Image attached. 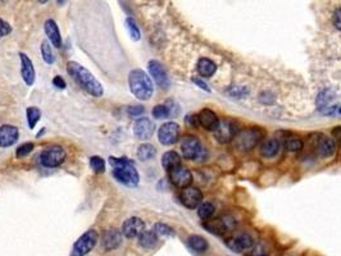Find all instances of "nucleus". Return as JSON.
I'll return each mask as SVG.
<instances>
[{
	"mask_svg": "<svg viewBox=\"0 0 341 256\" xmlns=\"http://www.w3.org/2000/svg\"><path fill=\"white\" fill-rule=\"evenodd\" d=\"M67 72H68L69 76H72L76 80L77 84H79L86 92L93 95L94 97H100L101 95L104 94L103 85L94 77V74L91 73V72H88L81 64L76 63V62H69V63L67 64Z\"/></svg>",
	"mask_w": 341,
	"mask_h": 256,
	"instance_id": "f257e3e1",
	"label": "nucleus"
},
{
	"mask_svg": "<svg viewBox=\"0 0 341 256\" xmlns=\"http://www.w3.org/2000/svg\"><path fill=\"white\" fill-rule=\"evenodd\" d=\"M109 164L113 167V177L119 183L129 187H136L139 185L140 175L134 163L127 157H109Z\"/></svg>",
	"mask_w": 341,
	"mask_h": 256,
	"instance_id": "f03ea898",
	"label": "nucleus"
},
{
	"mask_svg": "<svg viewBox=\"0 0 341 256\" xmlns=\"http://www.w3.org/2000/svg\"><path fill=\"white\" fill-rule=\"evenodd\" d=\"M129 86L132 95L139 100L147 102L153 96L154 87L150 77L142 69H132L129 73Z\"/></svg>",
	"mask_w": 341,
	"mask_h": 256,
	"instance_id": "7ed1b4c3",
	"label": "nucleus"
},
{
	"mask_svg": "<svg viewBox=\"0 0 341 256\" xmlns=\"http://www.w3.org/2000/svg\"><path fill=\"white\" fill-rule=\"evenodd\" d=\"M264 136V131L262 128L252 127L241 129L235 136V146L240 151L246 152L253 150L259 144L260 140Z\"/></svg>",
	"mask_w": 341,
	"mask_h": 256,
	"instance_id": "20e7f679",
	"label": "nucleus"
},
{
	"mask_svg": "<svg viewBox=\"0 0 341 256\" xmlns=\"http://www.w3.org/2000/svg\"><path fill=\"white\" fill-rule=\"evenodd\" d=\"M99 241V234L95 229L85 232L72 247L71 255L69 256H86L90 251H93Z\"/></svg>",
	"mask_w": 341,
	"mask_h": 256,
	"instance_id": "39448f33",
	"label": "nucleus"
},
{
	"mask_svg": "<svg viewBox=\"0 0 341 256\" xmlns=\"http://www.w3.org/2000/svg\"><path fill=\"white\" fill-rule=\"evenodd\" d=\"M66 151L62 146H50L44 150L40 155V163L46 168L59 167L66 160Z\"/></svg>",
	"mask_w": 341,
	"mask_h": 256,
	"instance_id": "423d86ee",
	"label": "nucleus"
},
{
	"mask_svg": "<svg viewBox=\"0 0 341 256\" xmlns=\"http://www.w3.org/2000/svg\"><path fill=\"white\" fill-rule=\"evenodd\" d=\"M181 151L185 159L198 160L202 159L205 150L199 140L194 136H186L181 142Z\"/></svg>",
	"mask_w": 341,
	"mask_h": 256,
	"instance_id": "0eeeda50",
	"label": "nucleus"
},
{
	"mask_svg": "<svg viewBox=\"0 0 341 256\" xmlns=\"http://www.w3.org/2000/svg\"><path fill=\"white\" fill-rule=\"evenodd\" d=\"M238 133V125L232 120H221L220 125L214 131L216 139L221 144H227L232 141Z\"/></svg>",
	"mask_w": 341,
	"mask_h": 256,
	"instance_id": "6e6552de",
	"label": "nucleus"
},
{
	"mask_svg": "<svg viewBox=\"0 0 341 256\" xmlns=\"http://www.w3.org/2000/svg\"><path fill=\"white\" fill-rule=\"evenodd\" d=\"M180 137V126L176 122H167L160 126L158 131V140L162 145L170 146L176 144Z\"/></svg>",
	"mask_w": 341,
	"mask_h": 256,
	"instance_id": "1a4fd4ad",
	"label": "nucleus"
},
{
	"mask_svg": "<svg viewBox=\"0 0 341 256\" xmlns=\"http://www.w3.org/2000/svg\"><path fill=\"white\" fill-rule=\"evenodd\" d=\"M180 200H181L182 205L186 206L187 209H196L202 204L203 193L199 188L189 186L186 188H182L181 193H180Z\"/></svg>",
	"mask_w": 341,
	"mask_h": 256,
	"instance_id": "9d476101",
	"label": "nucleus"
},
{
	"mask_svg": "<svg viewBox=\"0 0 341 256\" xmlns=\"http://www.w3.org/2000/svg\"><path fill=\"white\" fill-rule=\"evenodd\" d=\"M148 69H149L150 76L154 78L155 84H157L160 89H168V87H170V77H168L165 67H163L159 62L150 61L149 63H148Z\"/></svg>",
	"mask_w": 341,
	"mask_h": 256,
	"instance_id": "9b49d317",
	"label": "nucleus"
},
{
	"mask_svg": "<svg viewBox=\"0 0 341 256\" xmlns=\"http://www.w3.org/2000/svg\"><path fill=\"white\" fill-rule=\"evenodd\" d=\"M170 180L176 187L186 188L192 183V173L187 168L178 165L170 170Z\"/></svg>",
	"mask_w": 341,
	"mask_h": 256,
	"instance_id": "f8f14e48",
	"label": "nucleus"
},
{
	"mask_svg": "<svg viewBox=\"0 0 341 256\" xmlns=\"http://www.w3.org/2000/svg\"><path fill=\"white\" fill-rule=\"evenodd\" d=\"M145 231V223L139 216H131L127 221H124L122 226V234L126 239H135L139 237Z\"/></svg>",
	"mask_w": 341,
	"mask_h": 256,
	"instance_id": "ddd939ff",
	"label": "nucleus"
},
{
	"mask_svg": "<svg viewBox=\"0 0 341 256\" xmlns=\"http://www.w3.org/2000/svg\"><path fill=\"white\" fill-rule=\"evenodd\" d=\"M205 229L210 232V233L216 234V236H222L223 233L228 231V229L234 228V221H231L228 216H222V218L213 219V221H205L203 224Z\"/></svg>",
	"mask_w": 341,
	"mask_h": 256,
	"instance_id": "4468645a",
	"label": "nucleus"
},
{
	"mask_svg": "<svg viewBox=\"0 0 341 256\" xmlns=\"http://www.w3.org/2000/svg\"><path fill=\"white\" fill-rule=\"evenodd\" d=\"M155 126L152 120L147 117L139 118L134 125V134L139 140H149L154 134Z\"/></svg>",
	"mask_w": 341,
	"mask_h": 256,
	"instance_id": "2eb2a0df",
	"label": "nucleus"
},
{
	"mask_svg": "<svg viewBox=\"0 0 341 256\" xmlns=\"http://www.w3.org/2000/svg\"><path fill=\"white\" fill-rule=\"evenodd\" d=\"M227 247L230 250H232L234 252H244L245 250L252 249L254 246V241L249 234L246 233H240L238 236L232 237V239L228 240L226 242Z\"/></svg>",
	"mask_w": 341,
	"mask_h": 256,
	"instance_id": "dca6fc26",
	"label": "nucleus"
},
{
	"mask_svg": "<svg viewBox=\"0 0 341 256\" xmlns=\"http://www.w3.org/2000/svg\"><path fill=\"white\" fill-rule=\"evenodd\" d=\"M20 59H21V76H22L23 81L27 86H32L33 82H35L36 72L33 68V63L25 53H20Z\"/></svg>",
	"mask_w": 341,
	"mask_h": 256,
	"instance_id": "f3484780",
	"label": "nucleus"
},
{
	"mask_svg": "<svg viewBox=\"0 0 341 256\" xmlns=\"http://www.w3.org/2000/svg\"><path fill=\"white\" fill-rule=\"evenodd\" d=\"M20 131L17 127L4 125L0 127V147H9L18 141Z\"/></svg>",
	"mask_w": 341,
	"mask_h": 256,
	"instance_id": "a211bd4d",
	"label": "nucleus"
},
{
	"mask_svg": "<svg viewBox=\"0 0 341 256\" xmlns=\"http://www.w3.org/2000/svg\"><path fill=\"white\" fill-rule=\"evenodd\" d=\"M122 244V232L116 228L108 229L103 236V249L105 251H113Z\"/></svg>",
	"mask_w": 341,
	"mask_h": 256,
	"instance_id": "6ab92c4d",
	"label": "nucleus"
},
{
	"mask_svg": "<svg viewBox=\"0 0 341 256\" xmlns=\"http://www.w3.org/2000/svg\"><path fill=\"white\" fill-rule=\"evenodd\" d=\"M198 118H199L200 126L207 129V131H216L218 125H220V118L210 109H203L198 114Z\"/></svg>",
	"mask_w": 341,
	"mask_h": 256,
	"instance_id": "aec40b11",
	"label": "nucleus"
},
{
	"mask_svg": "<svg viewBox=\"0 0 341 256\" xmlns=\"http://www.w3.org/2000/svg\"><path fill=\"white\" fill-rule=\"evenodd\" d=\"M44 30H45L46 36H48L49 41L54 48H61L62 46V36L61 31H59L58 25L54 19H48L44 23Z\"/></svg>",
	"mask_w": 341,
	"mask_h": 256,
	"instance_id": "412c9836",
	"label": "nucleus"
},
{
	"mask_svg": "<svg viewBox=\"0 0 341 256\" xmlns=\"http://www.w3.org/2000/svg\"><path fill=\"white\" fill-rule=\"evenodd\" d=\"M316 149L321 156L327 157L334 155L335 150H336V144H335V141L331 137L321 134L316 141Z\"/></svg>",
	"mask_w": 341,
	"mask_h": 256,
	"instance_id": "4be33fe9",
	"label": "nucleus"
},
{
	"mask_svg": "<svg viewBox=\"0 0 341 256\" xmlns=\"http://www.w3.org/2000/svg\"><path fill=\"white\" fill-rule=\"evenodd\" d=\"M281 144L277 139H268L260 145V155L263 157H267V159H271V157L276 156L280 151Z\"/></svg>",
	"mask_w": 341,
	"mask_h": 256,
	"instance_id": "5701e85b",
	"label": "nucleus"
},
{
	"mask_svg": "<svg viewBox=\"0 0 341 256\" xmlns=\"http://www.w3.org/2000/svg\"><path fill=\"white\" fill-rule=\"evenodd\" d=\"M217 71V66L208 58H202L198 62V72L202 77H212Z\"/></svg>",
	"mask_w": 341,
	"mask_h": 256,
	"instance_id": "b1692460",
	"label": "nucleus"
},
{
	"mask_svg": "<svg viewBox=\"0 0 341 256\" xmlns=\"http://www.w3.org/2000/svg\"><path fill=\"white\" fill-rule=\"evenodd\" d=\"M187 245L190 246V249L194 250L196 252H205L209 247L208 241L204 237L199 236V234H191V236L187 239Z\"/></svg>",
	"mask_w": 341,
	"mask_h": 256,
	"instance_id": "393cba45",
	"label": "nucleus"
},
{
	"mask_svg": "<svg viewBox=\"0 0 341 256\" xmlns=\"http://www.w3.org/2000/svg\"><path fill=\"white\" fill-rule=\"evenodd\" d=\"M181 165V156L176 151H167L162 156V167L170 172L173 168Z\"/></svg>",
	"mask_w": 341,
	"mask_h": 256,
	"instance_id": "a878e982",
	"label": "nucleus"
},
{
	"mask_svg": "<svg viewBox=\"0 0 341 256\" xmlns=\"http://www.w3.org/2000/svg\"><path fill=\"white\" fill-rule=\"evenodd\" d=\"M158 244V234L154 231H144L139 236V246L142 249H153Z\"/></svg>",
	"mask_w": 341,
	"mask_h": 256,
	"instance_id": "bb28decb",
	"label": "nucleus"
},
{
	"mask_svg": "<svg viewBox=\"0 0 341 256\" xmlns=\"http://www.w3.org/2000/svg\"><path fill=\"white\" fill-rule=\"evenodd\" d=\"M136 155L140 160L147 162V160L153 159L157 155V149L152 144H142L137 147Z\"/></svg>",
	"mask_w": 341,
	"mask_h": 256,
	"instance_id": "cd10ccee",
	"label": "nucleus"
},
{
	"mask_svg": "<svg viewBox=\"0 0 341 256\" xmlns=\"http://www.w3.org/2000/svg\"><path fill=\"white\" fill-rule=\"evenodd\" d=\"M216 208L212 203H202L198 208V215L203 219V221H209L212 219L213 214H214Z\"/></svg>",
	"mask_w": 341,
	"mask_h": 256,
	"instance_id": "c85d7f7f",
	"label": "nucleus"
},
{
	"mask_svg": "<svg viewBox=\"0 0 341 256\" xmlns=\"http://www.w3.org/2000/svg\"><path fill=\"white\" fill-rule=\"evenodd\" d=\"M26 115H27L28 127H30V129H33L36 127V125H38V122L40 121V118H41L40 109L36 107L27 108V110H26Z\"/></svg>",
	"mask_w": 341,
	"mask_h": 256,
	"instance_id": "c756f323",
	"label": "nucleus"
},
{
	"mask_svg": "<svg viewBox=\"0 0 341 256\" xmlns=\"http://www.w3.org/2000/svg\"><path fill=\"white\" fill-rule=\"evenodd\" d=\"M335 99V92L331 90H324L322 92H319L318 97H317V107L319 108V110L324 109L325 107L330 104L332 100Z\"/></svg>",
	"mask_w": 341,
	"mask_h": 256,
	"instance_id": "7c9ffc66",
	"label": "nucleus"
},
{
	"mask_svg": "<svg viewBox=\"0 0 341 256\" xmlns=\"http://www.w3.org/2000/svg\"><path fill=\"white\" fill-rule=\"evenodd\" d=\"M41 55H43L44 62H45L46 64H53L54 62H56V55H54V51L53 49H51L49 41H44V43L41 44Z\"/></svg>",
	"mask_w": 341,
	"mask_h": 256,
	"instance_id": "2f4dec72",
	"label": "nucleus"
},
{
	"mask_svg": "<svg viewBox=\"0 0 341 256\" xmlns=\"http://www.w3.org/2000/svg\"><path fill=\"white\" fill-rule=\"evenodd\" d=\"M124 25H126V28H127V31H129V33H130V36H131L132 40H135V41L140 40V36H141V33H140V30H139V27H137V25H136V22H135L134 18H131V17L126 18V21H124Z\"/></svg>",
	"mask_w": 341,
	"mask_h": 256,
	"instance_id": "473e14b6",
	"label": "nucleus"
},
{
	"mask_svg": "<svg viewBox=\"0 0 341 256\" xmlns=\"http://www.w3.org/2000/svg\"><path fill=\"white\" fill-rule=\"evenodd\" d=\"M90 167L96 174H101V173L105 172V162H104L103 157L96 156V155L90 157Z\"/></svg>",
	"mask_w": 341,
	"mask_h": 256,
	"instance_id": "72a5a7b5",
	"label": "nucleus"
},
{
	"mask_svg": "<svg viewBox=\"0 0 341 256\" xmlns=\"http://www.w3.org/2000/svg\"><path fill=\"white\" fill-rule=\"evenodd\" d=\"M171 115V109L167 107V105H155L154 109H153V117L155 120H165V118L170 117Z\"/></svg>",
	"mask_w": 341,
	"mask_h": 256,
	"instance_id": "f704fd0d",
	"label": "nucleus"
},
{
	"mask_svg": "<svg viewBox=\"0 0 341 256\" xmlns=\"http://www.w3.org/2000/svg\"><path fill=\"white\" fill-rule=\"evenodd\" d=\"M285 146H286V149L291 152L300 151V150L303 149V141L299 140L298 137H289V139L286 140Z\"/></svg>",
	"mask_w": 341,
	"mask_h": 256,
	"instance_id": "c9c22d12",
	"label": "nucleus"
},
{
	"mask_svg": "<svg viewBox=\"0 0 341 256\" xmlns=\"http://www.w3.org/2000/svg\"><path fill=\"white\" fill-rule=\"evenodd\" d=\"M154 232L159 236H165V237H174V231L173 228H171L170 226L165 223H157L154 226Z\"/></svg>",
	"mask_w": 341,
	"mask_h": 256,
	"instance_id": "e433bc0d",
	"label": "nucleus"
},
{
	"mask_svg": "<svg viewBox=\"0 0 341 256\" xmlns=\"http://www.w3.org/2000/svg\"><path fill=\"white\" fill-rule=\"evenodd\" d=\"M33 147H35V145H33L32 142H25V144L20 145V147H18L17 151H15V155H17V157L27 156V155L32 151Z\"/></svg>",
	"mask_w": 341,
	"mask_h": 256,
	"instance_id": "4c0bfd02",
	"label": "nucleus"
},
{
	"mask_svg": "<svg viewBox=\"0 0 341 256\" xmlns=\"http://www.w3.org/2000/svg\"><path fill=\"white\" fill-rule=\"evenodd\" d=\"M231 96L236 97V99H241V97L246 96L249 94V90L246 87H232L230 91H227Z\"/></svg>",
	"mask_w": 341,
	"mask_h": 256,
	"instance_id": "58836bf2",
	"label": "nucleus"
},
{
	"mask_svg": "<svg viewBox=\"0 0 341 256\" xmlns=\"http://www.w3.org/2000/svg\"><path fill=\"white\" fill-rule=\"evenodd\" d=\"M144 112H145V109L142 105H132V107L127 108V114H129L130 117H134V118L140 117V115H141Z\"/></svg>",
	"mask_w": 341,
	"mask_h": 256,
	"instance_id": "ea45409f",
	"label": "nucleus"
},
{
	"mask_svg": "<svg viewBox=\"0 0 341 256\" xmlns=\"http://www.w3.org/2000/svg\"><path fill=\"white\" fill-rule=\"evenodd\" d=\"M10 32H12V27H10L9 23L5 22L4 19L0 18V38L4 37V36H7V35H9Z\"/></svg>",
	"mask_w": 341,
	"mask_h": 256,
	"instance_id": "a19ab883",
	"label": "nucleus"
},
{
	"mask_svg": "<svg viewBox=\"0 0 341 256\" xmlns=\"http://www.w3.org/2000/svg\"><path fill=\"white\" fill-rule=\"evenodd\" d=\"M53 85L57 87V89L59 90H64L67 87V84L66 81H64L63 78H62L61 76H56L53 78Z\"/></svg>",
	"mask_w": 341,
	"mask_h": 256,
	"instance_id": "79ce46f5",
	"label": "nucleus"
},
{
	"mask_svg": "<svg viewBox=\"0 0 341 256\" xmlns=\"http://www.w3.org/2000/svg\"><path fill=\"white\" fill-rule=\"evenodd\" d=\"M334 25L337 30L341 31V8H337L334 12Z\"/></svg>",
	"mask_w": 341,
	"mask_h": 256,
	"instance_id": "37998d69",
	"label": "nucleus"
},
{
	"mask_svg": "<svg viewBox=\"0 0 341 256\" xmlns=\"http://www.w3.org/2000/svg\"><path fill=\"white\" fill-rule=\"evenodd\" d=\"M186 123L187 125L192 126V127H198V126L200 125L199 123V118H198V115L195 114H190L186 117Z\"/></svg>",
	"mask_w": 341,
	"mask_h": 256,
	"instance_id": "c03bdc74",
	"label": "nucleus"
},
{
	"mask_svg": "<svg viewBox=\"0 0 341 256\" xmlns=\"http://www.w3.org/2000/svg\"><path fill=\"white\" fill-rule=\"evenodd\" d=\"M192 82H194V84L196 85V86H199L202 90H204V91H208V92L210 91V89H209V87H208V85L205 84V82L203 81V80H200V78H192Z\"/></svg>",
	"mask_w": 341,
	"mask_h": 256,
	"instance_id": "a18cd8bd",
	"label": "nucleus"
},
{
	"mask_svg": "<svg viewBox=\"0 0 341 256\" xmlns=\"http://www.w3.org/2000/svg\"><path fill=\"white\" fill-rule=\"evenodd\" d=\"M57 3H58L59 5H63L64 3H66V0H57Z\"/></svg>",
	"mask_w": 341,
	"mask_h": 256,
	"instance_id": "49530a36",
	"label": "nucleus"
},
{
	"mask_svg": "<svg viewBox=\"0 0 341 256\" xmlns=\"http://www.w3.org/2000/svg\"><path fill=\"white\" fill-rule=\"evenodd\" d=\"M7 2H8V0H0V7H2V5H4Z\"/></svg>",
	"mask_w": 341,
	"mask_h": 256,
	"instance_id": "de8ad7c7",
	"label": "nucleus"
},
{
	"mask_svg": "<svg viewBox=\"0 0 341 256\" xmlns=\"http://www.w3.org/2000/svg\"><path fill=\"white\" fill-rule=\"evenodd\" d=\"M39 2H40V3H43V4H45V3L48 2V0H39Z\"/></svg>",
	"mask_w": 341,
	"mask_h": 256,
	"instance_id": "09e8293b",
	"label": "nucleus"
},
{
	"mask_svg": "<svg viewBox=\"0 0 341 256\" xmlns=\"http://www.w3.org/2000/svg\"><path fill=\"white\" fill-rule=\"evenodd\" d=\"M339 113H340V114H341V108H340V109H339Z\"/></svg>",
	"mask_w": 341,
	"mask_h": 256,
	"instance_id": "8fccbe9b",
	"label": "nucleus"
},
{
	"mask_svg": "<svg viewBox=\"0 0 341 256\" xmlns=\"http://www.w3.org/2000/svg\"><path fill=\"white\" fill-rule=\"evenodd\" d=\"M263 256H268V255H263Z\"/></svg>",
	"mask_w": 341,
	"mask_h": 256,
	"instance_id": "3c124183",
	"label": "nucleus"
}]
</instances>
